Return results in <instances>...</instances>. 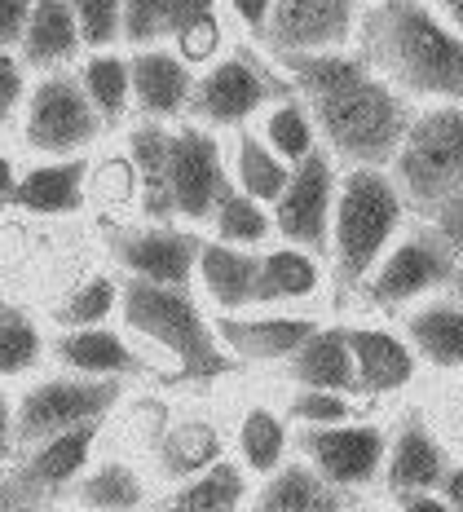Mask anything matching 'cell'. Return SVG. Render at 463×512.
<instances>
[{"mask_svg": "<svg viewBox=\"0 0 463 512\" xmlns=\"http://www.w3.org/2000/svg\"><path fill=\"white\" fill-rule=\"evenodd\" d=\"M283 80L300 93L322 151L353 168H389L411 133L415 115L406 111L402 93L375 76L362 58L344 49L331 53H274Z\"/></svg>", "mask_w": 463, "mask_h": 512, "instance_id": "6da1fadb", "label": "cell"}, {"mask_svg": "<svg viewBox=\"0 0 463 512\" xmlns=\"http://www.w3.org/2000/svg\"><path fill=\"white\" fill-rule=\"evenodd\" d=\"M362 62L393 93L463 102V36L424 0H375L362 18Z\"/></svg>", "mask_w": 463, "mask_h": 512, "instance_id": "7a4b0ae2", "label": "cell"}, {"mask_svg": "<svg viewBox=\"0 0 463 512\" xmlns=\"http://www.w3.org/2000/svg\"><path fill=\"white\" fill-rule=\"evenodd\" d=\"M120 314L137 336L164 345L177 358V384H217L239 371V358L217 340V327L203 318L186 287H159L128 279L120 287Z\"/></svg>", "mask_w": 463, "mask_h": 512, "instance_id": "3957f363", "label": "cell"}, {"mask_svg": "<svg viewBox=\"0 0 463 512\" xmlns=\"http://www.w3.org/2000/svg\"><path fill=\"white\" fill-rule=\"evenodd\" d=\"M402 217L406 199L384 168H353L340 181L336 221H331V261H336L340 296L366 287V274H375V265L384 261Z\"/></svg>", "mask_w": 463, "mask_h": 512, "instance_id": "277c9868", "label": "cell"}, {"mask_svg": "<svg viewBox=\"0 0 463 512\" xmlns=\"http://www.w3.org/2000/svg\"><path fill=\"white\" fill-rule=\"evenodd\" d=\"M389 168L406 208L419 212L424 221L441 204H450L463 190V102H446L415 115L411 133Z\"/></svg>", "mask_w": 463, "mask_h": 512, "instance_id": "5b68a950", "label": "cell"}, {"mask_svg": "<svg viewBox=\"0 0 463 512\" xmlns=\"http://www.w3.org/2000/svg\"><path fill=\"white\" fill-rule=\"evenodd\" d=\"M120 398H124V380H98V376L40 380L18 398L14 442L18 446H40L58 433L80 429V424L106 420Z\"/></svg>", "mask_w": 463, "mask_h": 512, "instance_id": "8992f818", "label": "cell"}, {"mask_svg": "<svg viewBox=\"0 0 463 512\" xmlns=\"http://www.w3.org/2000/svg\"><path fill=\"white\" fill-rule=\"evenodd\" d=\"M336 168L331 151H314L305 164L292 168V186L274 204V230L287 248H300L318 261L331 256V221H336Z\"/></svg>", "mask_w": 463, "mask_h": 512, "instance_id": "52a82bcc", "label": "cell"}, {"mask_svg": "<svg viewBox=\"0 0 463 512\" xmlns=\"http://www.w3.org/2000/svg\"><path fill=\"white\" fill-rule=\"evenodd\" d=\"M274 98H292V84L269 76L261 62H252V53H234V58H221L217 67L203 80H195V93H190L186 111L203 124H243L261 111L265 102Z\"/></svg>", "mask_w": 463, "mask_h": 512, "instance_id": "ba28073f", "label": "cell"}, {"mask_svg": "<svg viewBox=\"0 0 463 512\" xmlns=\"http://www.w3.org/2000/svg\"><path fill=\"white\" fill-rule=\"evenodd\" d=\"M102 133V115L71 76H45L27 98V146L40 155H75Z\"/></svg>", "mask_w": 463, "mask_h": 512, "instance_id": "9c48e42d", "label": "cell"}, {"mask_svg": "<svg viewBox=\"0 0 463 512\" xmlns=\"http://www.w3.org/2000/svg\"><path fill=\"white\" fill-rule=\"evenodd\" d=\"M459 261L441 248V239L433 230H415L411 239H402L397 248L384 252V261L375 265V274L366 279L362 296L375 309H402L415 296H428L433 287H450Z\"/></svg>", "mask_w": 463, "mask_h": 512, "instance_id": "30bf717a", "label": "cell"}, {"mask_svg": "<svg viewBox=\"0 0 463 512\" xmlns=\"http://www.w3.org/2000/svg\"><path fill=\"white\" fill-rule=\"evenodd\" d=\"M296 446L305 455V464L336 490H358L375 482V473L384 468V455H389V442L375 424H327V429L300 424Z\"/></svg>", "mask_w": 463, "mask_h": 512, "instance_id": "8fae6325", "label": "cell"}, {"mask_svg": "<svg viewBox=\"0 0 463 512\" xmlns=\"http://www.w3.org/2000/svg\"><path fill=\"white\" fill-rule=\"evenodd\" d=\"M106 248L128 270V279L159 283V287H186L199 274V248L203 239L190 230L172 226H142V230H111Z\"/></svg>", "mask_w": 463, "mask_h": 512, "instance_id": "7c38bea8", "label": "cell"}, {"mask_svg": "<svg viewBox=\"0 0 463 512\" xmlns=\"http://www.w3.org/2000/svg\"><path fill=\"white\" fill-rule=\"evenodd\" d=\"M225 186V164H221V146L208 128H177L172 133V204H177L181 221H212Z\"/></svg>", "mask_w": 463, "mask_h": 512, "instance_id": "4fadbf2b", "label": "cell"}, {"mask_svg": "<svg viewBox=\"0 0 463 512\" xmlns=\"http://www.w3.org/2000/svg\"><path fill=\"white\" fill-rule=\"evenodd\" d=\"M353 36V0H274L265 27L269 53H331Z\"/></svg>", "mask_w": 463, "mask_h": 512, "instance_id": "5bb4252c", "label": "cell"}, {"mask_svg": "<svg viewBox=\"0 0 463 512\" xmlns=\"http://www.w3.org/2000/svg\"><path fill=\"white\" fill-rule=\"evenodd\" d=\"M98 433H102V420H93V424H80V429L58 433V437H49V442L31 446V455L14 473V482H9L14 486V504H36V499L62 495V490L80 477V468L89 464Z\"/></svg>", "mask_w": 463, "mask_h": 512, "instance_id": "9a60e30c", "label": "cell"}, {"mask_svg": "<svg viewBox=\"0 0 463 512\" xmlns=\"http://www.w3.org/2000/svg\"><path fill=\"white\" fill-rule=\"evenodd\" d=\"M450 473L446 446L433 437V429L424 424V415L411 411L397 424L389 455H384V486L393 495H419V490H437Z\"/></svg>", "mask_w": 463, "mask_h": 512, "instance_id": "2e32d148", "label": "cell"}, {"mask_svg": "<svg viewBox=\"0 0 463 512\" xmlns=\"http://www.w3.org/2000/svg\"><path fill=\"white\" fill-rule=\"evenodd\" d=\"M128 80H133V98L146 111V120H172L190 106L195 80H190V62L164 45L137 49L128 58Z\"/></svg>", "mask_w": 463, "mask_h": 512, "instance_id": "e0dca14e", "label": "cell"}, {"mask_svg": "<svg viewBox=\"0 0 463 512\" xmlns=\"http://www.w3.org/2000/svg\"><path fill=\"white\" fill-rule=\"evenodd\" d=\"M217 340L230 349L239 362H287L318 332L314 318H239V314H221L217 323Z\"/></svg>", "mask_w": 463, "mask_h": 512, "instance_id": "ac0fdd59", "label": "cell"}, {"mask_svg": "<svg viewBox=\"0 0 463 512\" xmlns=\"http://www.w3.org/2000/svg\"><path fill=\"white\" fill-rule=\"evenodd\" d=\"M283 376L292 380L296 389L344 393V398H349V393L358 389V367H353L349 327H318V332L283 362Z\"/></svg>", "mask_w": 463, "mask_h": 512, "instance_id": "d6986e66", "label": "cell"}, {"mask_svg": "<svg viewBox=\"0 0 463 512\" xmlns=\"http://www.w3.org/2000/svg\"><path fill=\"white\" fill-rule=\"evenodd\" d=\"M353 367H358V393H397L415 380V349L411 340L380 332V327H349Z\"/></svg>", "mask_w": 463, "mask_h": 512, "instance_id": "ffe728a7", "label": "cell"}, {"mask_svg": "<svg viewBox=\"0 0 463 512\" xmlns=\"http://www.w3.org/2000/svg\"><path fill=\"white\" fill-rule=\"evenodd\" d=\"M53 354L62 367L80 371V376H98V380H124V376H142L146 358L128 349V340H120L106 327H75L53 340Z\"/></svg>", "mask_w": 463, "mask_h": 512, "instance_id": "44dd1931", "label": "cell"}, {"mask_svg": "<svg viewBox=\"0 0 463 512\" xmlns=\"http://www.w3.org/2000/svg\"><path fill=\"white\" fill-rule=\"evenodd\" d=\"M128 151H133L146 217L155 226H168V217H177V204H172V133L146 120L142 128L128 133Z\"/></svg>", "mask_w": 463, "mask_h": 512, "instance_id": "7402d4cb", "label": "cell"}, {"mask_svg": "<svg viewBox=\"0 0 463 512\" xmlns=\"http://www.w3.org/2000/svg\"><path fill=\"white\" fill-rule=\"evenodd\" d=\"M199 279L208 287L212 301L221 305V314H234V309L252 305L256 279H261V256L247 248H234V243H221V239H203Z\"/></svg>", "mask_w": 463, "mask_h": 512, "instance_id": "603a6c76", "label": "cell"}, {"mask_svg": "<svg viewBox=\"0 0 463 512\" xmlns=\"http://www.w3.org/2000/svg\"><path fill=\"white\" fill-rule=\"evenodd\" d=\"M80 23H75L71 0H36L31 23L23 36V62L27 67H62L67 58L80 53Z\"/></svg>", "mask_w": 463, "mask_h": 512, "instance_id": "cb8c5ba5", "label": "cell"}, {"mask_svg": "<svg viewBox=\"0 0 463 512\" xmlns=\"http://www.w3.org/2000/svg\"><path fill=\"white\" fill-rule=\"evenodd\" d=\"M84 159H67V164H45L31 168L27 177H18L14 186V204L36 212V217H67L84 204Z\"/></svg>", "mask_w": 463, "mask_h": 512, "instance_id": "d4e9b609", "label": "cell"}, {"mask_svg": "<svg viewBox=\"0 0 463 512\" xmlns=\"http://www.w3.org/2000/svg\"><path fill=\"white\" fill-rule=\"evenodd\" d=\"M344 490L322 482L309 464H283L278 473H269L265 490L256 495L252 512H340Z\"/></svg>", "mask_w": 463, "mask_h": 512, "instance_id": "484cf974", "label": "cell"}, {"mask_svg": "<svg viewBox=\"0 0 463 512\" xmlns=\"http://www.w3.org/2000/svg\"><path fill=\"white\" fill-rule=\"evenodd\" d=\"M155 455H159V473L168 482H190V477L208 473L221 460V433L208 420H177L155 442Z\"/></svg>", "mask_w": 463, "mask_h": 512, "instance_id": "4316f807", "label": "cell"}, {"mask_svg": "<svg viewBox=\"0 0 463 512\" xmlns=\"http://www.w3.org/2000/svg\"><path fill=\"white\" fill-rule=\"evenodd\" d=\"M406 340L433 367H463V305L433 301L406 314Z\"/></svg>", "mask_w": 463, "mask_h": 512, "instance_id": "83f0119b", "label": "cell"}, {"mask_svg": "<svg viewBox=\"0 0 463 512\" xmlns=\"http://www.w3.org/2000/svg\"><path fill=\"white\" fill-rule=\"evenodd\" d=\"M247 495V477L239 464L217 460L208 473L181 482L155 512H234Z\"/></svg>", "mask_w": 463, "mask_h": 512, "instance_id": "f1b7e54d", "label": "cell"}, {"mask_svg": "<svg viewBox=\"0 0 463 512\" xmlns=\"http://www.w3.org/2000/svg\"><path fill=\"white\" fill-rule=\"evenodd\" d=\"M318 292V261L300 248H278L261 252V279H256L252 305H274V301H300V296Z\"/></svg>", "mask_w": 463, "mask_h": 512, "instance_id": "f546056e", "label": "cell"}, {"mask_svg": "<svg viewBox=\"0 0 463 512\" xmlns=\"http://www.w3.org/2000/svg\"><path fill=\"white\" fill-rule=\"evenodd\" d=\"M234 159H239V190L252 195L256 204H278L283 190L292 186V164L278 159L274 151H269V142H261V137L247 133V128H239Z\"/></svg>", "mask_w": 463, "mask_h": 512, "instance_id": "4dcf8cb0", "label": "cell"}, {"mask_svg": "<svg viewBox=\"0 0 463 512\" xmlns=\"http://www.w3.org/2000/svg\"><path fill=\"white\" fill-rule=\"evenodd\" d=\"M75 504L89 512H137L146 504V482L137 477V468H128L120 460L98 464L75 486Z\"/></svg>", "mask_w": 463, "mask_h": 512, "instance_id": "1f68e13d", "label": "cell"}, {"mask_svg": "<svg viewBox=\"0 0 463 512\" xmlns=\"http://www.w3.org/2000/svg\"><path fill=\"white\" fill-rule=\"evenodd\" d=\"M212 230H217L221 243H234V248H256V243L269 239L274 230V217L265 212V204H256L252 195H243L239 186H225L217 212H212Z\"/></svg>", "mask_w": 463, "mask_h": 512, "instance_id": "d6a6232c", "label": "cell"}, {"mask_svg": "<svg viewBox=\"0 0 463 512\" xmlns=\"http://www.w3.org/2000/svg\"><path fill=\"white\" fill-rule=\"evenodd\" d=\"M80 84L89 93L93 111L102 115V124H120L128 98H133V80H128V58H115V53H102V58H89L80 71Z\"/></svg>", "mask_w": 463, "mask_h": 512, "instance_id": "836d02e7", "label": "cell"}, {"mask_svg": "<svg viewBox=\"0 0 463 512\" xmlns=\"http://www.w3.org/2000/svg\"><path fill=\"white\" fill-rule=\"evenodd\" d=\"M239 451H243V464L252 468V473H278V468H283V455H287L283 420L265 407H252L239 424Z\"/></svg>", "mask_w": 463, "mask_h": 512, "instance_id": "e575fe53", "label": "cell"}, {"mask_svg": "<svg viewBox=\"0 0 463 512\" xmlns=\"http://www.w3.org/2000/svg\"><path fill=\"white\" fill-rule=\"evenodd\" d=\"M265 137H269V151H274L278 159H287L292 168L305 164V159L318 151V146H314V120H309L305 102H296V98L278 102L274 111H269Z\"/></svg>", "mask_w": 463, "mask_h": 512, "instance_id": "d590c367", "label": "cell"}, {"mask_svg": "<svg viewBox=\"0 0 463 512\" xmlns=\"http://www.w3.org/2000/svg\"><path fill=\"white\" fill-rule=\"evenodd\" d=\"M177 9L181 0H124L120 36L137 49H155L159 40L177 36Z\"/></svg>", "mask_w": 463, "mask_h": 512, "instance_id": "8d00e7d4", "label": "cell"}, {"mask_svg": "<svg viewBox=\"0 0 463 512\" xmlns=\"http://www.w3.org/2000/svg\"><path fill=\"white\" fill-rule=\"evenodd\" d=\"M177 53L186 62H208L221 49V27H217V9L212 0H181L177 9Z\"/></svg>", "mask_w": 463, "mask_h": 512, "instance_id": "74e56055", "label": "cell"}, {"mask_svg": "<svg viewBox=\"0 0 463 512\" xmlns=\"http://www.w3.org/2000/svg\"><path fill=\"white\" fill-rule=\"evenodd\" d=\"M111 309H120V283L98 274V279H89L84 287H75L67 301L53 309V318H58L67 332H75V327H98Z\"/></svg>", "mask_w": 463, "mask_h": 512, "instance_id": "f35d334b", "label": "cell"}, {"mask_svg": "<svg viewBox=\"0 0 463 512\" xmlns=\"http://www.w3.org/2000/svg\"><path fill=\"white\" fill-rule=\"evenodd\" d=\"M40 332L27 314L9 309L0 318V376H18V371H31L40 362Z\"/></svg>", "mask_w": 463, "mask_h": 512, "instance_id": "ab89813d", "label": "cell"}, {"mask_svg": "<svg viewBox=\"0 0 463 512\" xmlns=\"http://www.w3.org/2000/svg\"><path fill=\"white\" fill-rule=\"evenodd\" d=\"M287 415L292 424H309V429H327V424H349L353 402L344 393H318V389H300L292 402H287Z\"/></svg>", "mask_w": 463, "mask_h": 512, "instance_id": "60d3db41", "label": "cell"}, {"mask_svg": "<svg viewBox=\"0 0 463 512\" xmlns=\"http://www.w3.org/2000/svg\"><path fill=\"white\" fill-rule=\"evenodd\" d=\"M75 23H80V40L89 49H106L120 40V14L124 0H71Z\"/></svg>", "mask_w": 463, "mask_h": 512, "instance_id": "b9f144b4", "label": "cell"}, {"mask_svg": "<svg viewBox=\"0 0 463 512\" xmlns=\"http://www.w3.org/2000/svg\"><path fill=\"white\" fill-rule=\"evenodd\" d=\"M428 230H433L441 239V248H446L463 265V190L450 199V204H441L433 217H428Z\"/></svg>", "mask_w": 463, "mask_h": 512, "instance_id": "7bdbcfd3", "label": "cell"}, {"mask_svg": "<svg viewBox=\"0 0 463 512\" xmlns=\"http://www.w3.org/2000/svg\"><path fill=\"white\" fill-rule=\"evenodd\" d=\"M31 9H36V0H0V49L23 45Z\"/></svg>", "mask_w": 463, "mask_h": 512, "instance_id": "ee69618b", "label": "cell"}, {"mask_svg": "<svg viewBox=\"0 0 463 512\" xmlns=\"http://www.w3.org/2000/svg\"><path fill=\"white\" fill-rule=\"evenodd\" d=\"M18 102H23V67L9 49H0V115L14 111Z\"/></svg>", "mask_w": 463, "mask_h": 512, "instance_id": "f6af8a7d", "label": "cell"}, {"mask_svg": "<svg viewBox=\"0 0 463 512\" xmlns=\"http://www.w3.org/2000/svg\"><path fill=\"white\" fill-rule=\"evenodd\" d=\"M230 5H234V14H239L243 23L256 31V36H265V27H269V9H274V0H230Z\"/></svg>", "mask_w": 463, "mask_h": 512, "instance_id": "bcb514c9", "label": "cell"}, {"mask_svg": "<svg viewBox=\"0 0 463 512\" xmlns=\"http://www.w3.org/2000/svg\"><path fill=\"white\" fill-rule=\"evenodd\" d=\"M402 499V512H455L437 490H419V495H397Z\"/></svg>", "mask_w": 463, "mask_h": 512, "instance_id": "7dc6e473", "label": "cell"}, {"mask_svg": "<svg viewBox=\"0 0 463 512\" xmlns=\"http://www.w3.org/2000/svg\"><path fill=\"white\" fill-rule=\"evenodd\" d=\"M437 495L446 499V504L455 508V512H463V464H459V468H450V473H446V482L437 486Z\"/></svg>", "mask_w": 463, "mask_h": 512, "instance_id": "c3c4849f", "label": "cell"}, {"mask_svg": "<svg viewBox=\"0 0 463 512\" xmlns=\"http://www.w3.org/2000/svg\"><path fill=\"white\" fill-rule=\"evenodd\" d=\"M428 9H433V14L441 18V23H450L463 36V0H424Z\"/></svg>", "mask_w": 463, "mask_h": 512, "instance_id": "681fc988", "label": "cell"}, {"mask_svg": "<svg viewBox=\"0 0 463 512\" xmlns=\"http://www.w3.org/2000/svg\"><path fill=\"white\" fill-rule=\"evenodd\" d=\"M14 451V411H9L5 393H0V460Z\"/></svg>", "mask_w": 463, "mask_h": 512, "instance_id": "f907efd6", "label": "cell"}, {"mask_svg": "<svg viewBox=\"0 0 463 512\" xmlns=\"http://www.w3.org/2000/svg\"><path fill=\"white\" fill-rule=\"evenodd\" d=\"M14 186H18L14 164H9V159L0 155V208H5V204H14Z\"/></svg>", "mask_w": 463, "mask_h": 512, "instance_id": "816d5d0a", "label": "cell"}, {"mask_svg": "<svg viewBox=\"0 0 463 512\" xmlns=\"http://www.w3.org/2000/svg\"><path fill=\"white\" fill-rule=\"evenodd\" d=\"M9 504H14V486H9L5 477H0V512H5Z\"/></svg>", "mask_w": 463, "mask_h": 512, "instance_id": "f5cc1de1", "label": "cell"}, {"mask_svg": "<svg viewBox=\"0 0 463 512\" xmlns=\"http://www.w3.org/2000/svg\"><path fill=\"white\" fill-rule=\"evenodd\" d=\"M450 292H455V301L463 305V265H459V270H455V279H450Z\"/></svg>", "mask_w": 463, "mask_h": 512, "instance_id": "db71d44e", "label": "cell"}, {"mask_svg": "<svg viewBox=\"0 0 463 512\" xmlns=\"http://www.w3.org/2000/svg\"><path fill=\"white\" fill-rule=\"evenodd\" d=\"M9 309H14V305H9V301H5V292H0V318H5Z\"/></svg>", "mask_w": 463, "mask_h": 512, "instance_id": "11a10c76", "label": "cell"}]
</instances>
